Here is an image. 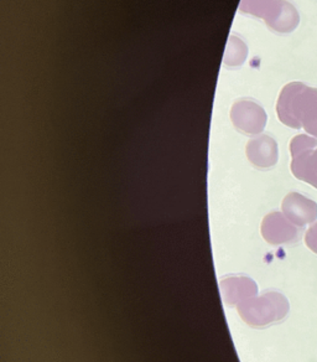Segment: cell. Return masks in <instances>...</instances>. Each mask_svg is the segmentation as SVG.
I'll use <instances>...</instances> for the list:
<instances>
[{
	"mask_svg": "<svg viewBox=\"0 0 317 362\" xmlns=\"http://www.w3.org/2000/svg\"><path fill=\"white\" fill-rule=\"evenodd\" d=\"M277 113L282 124L317 138V88L301 82L285 86L277 98Z\"/></svg>",
	"mask_w": 317,
	"mask_h": 362,
	"instance_id": "obj_1",
	"label": "cell"
},
{
	"mask_svg": "<svg viewBox=\"0 0 317 362\" xmlns=\"http://www.w3.org/2000/svg\"><path fill=\"white\" fill-rule=\"evenodd\" d=\"M241 11L263 18L273 30L287 34L299 24L297 9L284 0H243Z\"/></svg>",
	"mask_w": 317,
	"mask_h": 362,
	"instance_id": "obj_2",
	"label": "cell"
},
{
	"mask_svg": "<svg viewBox=\"0 0 317 362\" xmlns=\"http://www.w3.org/2000/svg\"><path fill=\"white\" fill-rule=\"evenodd\" d=\"M290 154L292 175L317 189V138L306 134L294 136Z\"/></svg>",
	"mask_w": 317,
	"mask_h": 362,
	"instance_id": "obj_3",
	"label": "cell"
},
{
	"mask_svg": "<svg viewBox=\"0 0 317 362\" xmlns=\"http://www.w3.org/2000/svg\"><path fill=\"white\" fill-rule=\"evenodd\" d=\"M290 305L287 298L277 292H270L248 303L244 307V315L249 322L257 325H267L287 317Z\"/></svg>",
	"mask_w": 317,
	"mask_h": 362,
	"instance_id": "obj_4",
	"label": "cell"
},
{
	"mask_svg": "<svg viewBox=\"0 0 317 362\" xmlns=\"http://www.w3.org/2000/svg\"><path fill=\"white\" fill-rule=\"evenodd\" d=\"M301 227L294 225L282 212H272L264 217L262 235L270 245H292L301 237Z\"/></svg>",
	"mask_w": 317,
	"mask_h": 362,
	"instance_id": "obj_5",
	"label": "cell"
},
{
	"mask_svg": "<svg viewBox=\"0 0 317 362\" xmlns=\"http://www.w3.org/2000/svg\"><path fill=\"white\" fill-rule=\"evenodd\" d=\"M233 124L246 134H259L267 126V113L253 101L237 102L231 112Z\"/></svg>",
	"mask_w": 317,
	"mask_h": 362,
	"instance_id": "obj_6",
	"label": "cell"
},
{
	"mask_svg": "<svg viewBox=\"0 0 317 362\" xmlns=\"http://www.w3.org/2000/svg\"><path fill=\"white\" fill-rule=\"evenodd\" d=\"M282 214L297 227L304 228L316 222L317 202L300 192L287 194L282 200Z\"/></svg>",
	"mask_w": 317,
	"mask_h": 362,
	"instance_id": "obj_7",
	"label": "cell"
},
{
	"mask_svg": "<svg viewBox=\"0 0 317 362\" xmlns=\"http://www.w3.org/2000/svg\"><path fill=\"white\" fill-rule=\"evenodd\" d=\"M247 156L253 165L269 169L277 164L279 158L277 141L269 136L254 138L248 143Z\"/></svg>",
	"mask_w": 317,
	"mask_h": 362,
	"instance_id": "obj_8",
	"label": "cell"
},
{
	"mask_svg": "<svg viewBox=\"0 0 317 362\" xmlns=\"http://www.w3.org/2000/svg\"><path fill=\"white\" fill-rule=\"evenodd\" d=\"M305 243L313 253L317 255V221L309 227L305 235Z\"/></svg>",
	"mask_w": 317,
	"mask_h": 362,
	"instance_id": "obj_9",
	"label": "cell"
}]
</instances>
